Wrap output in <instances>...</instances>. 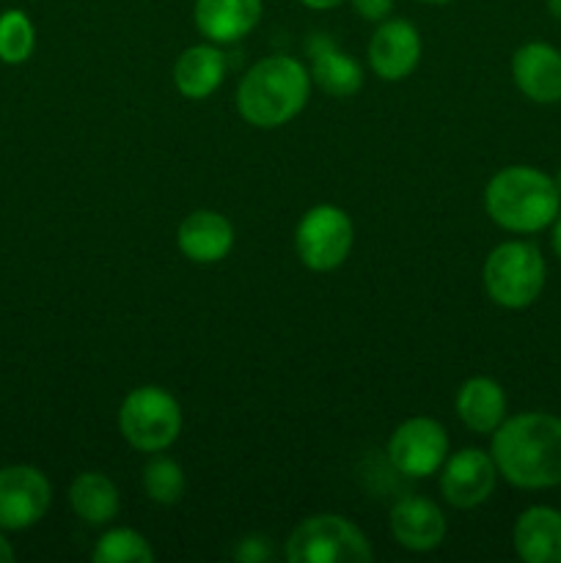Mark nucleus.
I'll return each mask as SVG.
<instances>
[{
  "instance_id": "nucleus-28",
  "label": "nucleus",
  "mask_w": 561,
  "mask_h": 563,
  "mask_svg": "<svg viewBox=\"0 0 561 563\" xmlns=\"http://www.w3.org/2000/svg\"><path fill=\"white\" fill-rule=\"evenodd\" d=\"M553 251H556V256L561 258V212H559V218L553 220Z\"/></svg>"
},
{
  "instance_id": "nucleus-21",
  "label": "nucleus",
  "mask_w": 561,
  "mask_h": 563,
  "mask_svg": "<svg viewBox=\"0 0 561 563\" xmlns=\"http://www.w3.org/2000/svg\"><path fill=\"white\" fill-rule=\"evenodd\" d=\"M36 49V27L22 9L0 11V64L20 66Z\"/></svg>"
},
{
  "instance_id": "nucleus-27",
  "label": "nucleus",
  "mask_w": 561,
  "mask_h": 563,
  "mask_svg": "<svg viewBox=\"0 0 561 563\" xmlns=\"http://www.w3.org/2000/svg\"><path fill=\"white\" fill-rule=\"evenodd\" d=\"M300 3L314 11H328V9H336V5H341L344 0H300Z\"/></svg>"
},
{
  "instance_id": "nucleus-17",
  "label": "nucleus",
  "mask_w": 561,
  "mask_h": 563,
  "mask_svg": "<svg viewBox=\"0 0 561 563\" xmlns=\"http://www.w3.org/2000/svg\"><path fill=\"white\" fill-rule=\"evenodd\" d=\"M311 58V82H317L330 97H352L363 86V66L350 53L339 47L333 38L314 36L308 42Z\"/></svg>"
},
{
  "instance_id": "nucleus-25",
  "label": "nucleus",
  "mask_w": 561,
  "mask_h": 563,
  "mask_svg": "<svg viewBox=\"0 0 561 563\" xmlns=\"http://www.w3.org/2000/svg\"><path fill=\"white\" fill-rule=\"evenodd\" d=\"M352 9L366 22H383L391 16L394 0H352Z\"/></svg>"
},
{
  "instance_id": "nucleus-16",
  "label": "nucleus",
  "mask_w": 561,
  "mask_h": 563,
  "mask_svg": "<svg viewBox=\"0 0 561 563\" xmlns=\"http://www.w3.org/2000/svg\"><path fill=\"white\" fill-rule=\"evenodd\" d=\"M512 542L526 563H561V511L550 506L526 509L517 517Z\"/></svg>"
},
{
  "instance_id": "nucleus-19",
  "label": "nucleus",
  "mask_w": 561,
  "mask_h": 563,
  "mask_svg": "<svg viewBox=\"0 0 561 563\" xmlns=\"http://www.w3.org/2000/svg\"><path fill=\"white\" fill-rule=\"evenodd\" d=\"M226 80V55L218 44H193L176 58L174 86L187 99H207Z\"/></svg>"
},
{
  "instance_id": "nucleus-3",
  "label": "nucleus",
  "mask_w": 561,
  "mask_h": 563,
  "mask_svg": "<svg viewBox=\"0 0 561 563\" xmlns=\"http://www.w3.org/2000/svg\"><path fill=\"white\" fill-rule=\"evenodd\" d=\"M484 209L490 220L512 234H537L553 225L561 212L556 179L534 165L501 168L484 187Z\"/></svg>"
},
{
  "instance_id": "nucleus-7",
  "label": "nucleus",
  "mask_w": 561,
  "mask_h": 563,
  "mask_svg": "<svg viewBox=\"0 0 561 563\" xmlns=\"http://www.w3.org/2000/svg\"><path fill=\"white\" fill-rule=\"evenodd\" d=\"M355 229L350 214L336 203H319L300 218L295 231L297 258L314 273H330L341 267L352 251Z\"/></svg>"
},
{
  "instance_id": "nucleus-20",
  "label": "nucleus",
  "mask_w": 561,
  "mask_h": 563,
  "mask_svg": "<svg viewBox=\"0 0 561 563\" xmlns=\"http://www.w3.org/2000/svg\"><path fill=\"white\" fill-rule=\"evenodd\" d=\"M69 506L88 526H108L119 517L121 498L116 484L105 473L88 471L75 476V482H72Z\"/></svg>"
},
{
  "instance_id": "nucleus-2",
  "label": "nucleus",
  "mask_w": 561,
  "mask_h": 563,
  "mask_svg": "<svg viewBox=\"0 0 561 563\" xmlns=\"http://www.w3.org/2000/svg\"><path fill=\"white\" fill-rule=\"evenodd\" d=\"M311 97V75L292 55H270L245 71L237 88V110L258 130H275L302 113Z\"/></svg>"
},
{
  "instance_id": "nucleus-29",
  "label": "nucleus",
  "mask_w": 561,
  "mask_h": 563,
  "mask_svg": "<svg viewBox=\"0 0 561 563\" xmlns=\"http://www.w3.org/2000/svg\"><path fill=\"white\" fill-rule=\"evenodd\" d=\"M548 11L556 20H561V0H548Z\"/></svg>"
},
{
  "instance_id": "nucleus-18",
  "label": "nucleus",
  "mask_w": 561,
  "mask_h": 563,
  "mask_svg": "<svg viewBox=\"0 0 561 563\" xmlns=\"http://www.w3.org/2000/svg\"><path fill=\"white\" fill-rule=\"evenodd\" d=\"M457 416L473 434H493L506 421V394L493 377H471L457 390Z\"/></svg>"
},
{
  "instance_id": "nucleus-4",
  "label": "nucleus",
  "mask_w": 561,
  "mask_h": 563,
  "mask_svg": "<svg viewBox=\"0 0 561 563\" xmlns=\"http://www.w3.org/2000/svg\"><path fill=\"white\" fill-rule=\"evenodd\" d=\"M482 278L495 306L506 311H522L542 295L548 267L542 251L534 242L509 240L490 251V256L484 258Z\"/></svg>"
},
{
  "instance_id": "nucleus-10",
  "label": "nucleus",
  "mask_w": 561,
  "mask_h": 563,
  "mask_svg": "<svg viewBox=\"0 0 561 563\" xmlns=\"http://www.w3.org/2000/svg\"><path fill=\"white\" fill-rule=\"evenodd\" d=\"M498 484L493 454L482 449H462L443 462L440 493L454 509H476L487 504Z\"/></svg>"
},
{
  "instance_id": "nucleus-26",
  "label": "nucleus",
  "mask_w": 561,
  "mask_h": 563,
  "mask_svg": "<svg viewBox=\"0 0 561 563\" xmlns=\"http://www.w3.org/2000/svg\"><path fill=\"white\" fill-rule=\"evenodd\" d=\"M14 559H16L14 548H11L9 537H6V531H3V528H0V563H11Z\"/></svg>"
},
{
  "instance_id": "nucleus-15",
  "label": "nucleus",
  "mask_w": 561,
  "mask_h": 563,
  "mask_svg": "<svg viewBox=\"0 0 561 563\" xmlns=\"http://www.w3.org/2000/svg\"><path fill=\"white\" fill-rule=\"evenodd\" d=\"M262 0H196L193 20L201 36L212 44H231L245 38L262 20Z\"/></svg>"
},
{
  "instance_id": "nucleus-11",
  "label": "nucleus",
  "mask_w": 561,
  "mask_h": 563,
  "mask_svg": "<svg viewBox=\"0 0 561 563\" xmlns=\"http://www.w3.org/2000/svg\"><path fill=\"white\" fill-rule=\"evenodd\" d=\"M366 55L374 75L388 82H399L410 77L421 60V33L413 22L388 16L369 38Z\"/></svg>"
},
{
  "instance_id": "nucleus-23",
  "label": "nucleus",
  "mask_w": 561,
  "mask_h": 563,
  "mask_svg": "<svg viewBox=\"0 0 561 563\" xmlns=\"http://www.w3.org/2000/svg\"><path fill=\"white\" fill-rule=\"evenodd\" d=\"M143 493L160 506H176L185 498L187 478L185 471L179 467V462L168 460V456H152V460L143 465Z\"/></svg>"
},
{
  "instance_id": "nucleus-6",
  "label": "nucleus",
  "mask_w": 561,
  "mask_h": 563,
  "mask_svg": "<svg viewBox=\"0 0 561 563\" xmlns=\"http://www.w3.org/2000/svg\"><path fill=\"white\" fill-rule=\"evenodd\" d=\"M366 533L339 515H314L286 539L289 563H366L372 561Z\"/></svg>"
},
{
  "instance_id": "nucleus-31",
  "label": "nucleus",
  "mask_w": 561,
  "mask_h": 563,
  "mask_svg": "<svg viewBox=\"0 0 561 563\" xmlns=\"http://www.w3.org/2000/svg\"><path fill=\"white\" fill-rule=\"evenodd\" d=\"M553 179H556V187H559V192H561V168H559V174L553 176Z\"/></svg>"
},
{
  "instance_id": "nucleus-30",
  "label": "nucleus",
  "mask_w": 561,
  "mask_h": 563,
  "mask_svg": "<svg viewBox=\"0 0 561 563\" xmlns=\"http://www.w3.org/2000/svg\"><path fill=\"white\" fill-rule=\"evenodd\" d=\"M421 3H429V5H446V3H454V0H421Z\"/></svg>"
},
{
  "instance_id": "nucleus-9",
  "label": "nucleus",
  "mask_w": 561,
  "mask_h": 563,
  "mask_svg": "<svg viewBox=\"0 0 561 563\" xmlns=\"http://www.w3.org/2000/svg\"><path fill=\"white\" fill-rule=\"evenodd\" d=\"M53 504V484L33 465L0 467V528L6 533L38 526Z\"/></svg>"
},
{
  "instance_id": "nucleus-12",
  "label": "nucleus",
  "mask_w": 561,
  "mask_h": 563,
  "mask_svg": "<svg viewBox=\"0 0 561 563\" xmlns=\"http://www.w3.org/2000/svg\"><path fill=\"white\" fill-rule=\"evenodd\" d=\"M512 80L531 102H561V53L544 42L522 44L512 55Z\"/></svg>"
},
{
  "instance_id": "nucleus-13",
  "label": "nucleus",
  "mask_w": 561,
  "mask_h": 563,
  "mask_svg": "<svg viewBox=\"0 0 561 563\" xmlns=\"http://www.w3.org/2000/svg\"><path fill=\"white\" fill-rule=\"evenodd\" d=\"M391 537L410 553H429L440 548L446 537V517L432 500L421 495H405L391 509Z\"/></svg>"
},
{
  "instance_id": "nucleus-1",
  "label": "nucleus",
  "mask_w": 561,
  "mask_h": 563,
  "mask_svg": "<svg viewBox=\"0 0 561 563\" xmlns=\"http://www.w3.org/2000/svg\"><path fill=\"white\" fill-rule=\"evenodd\" d=\"M490 454L512 487H561V418L539 410L506 418L493 432Z\"/></svg>"
},
{
  "instance_id": "nucleus-5",
  "label": "nucleus",
  "mask_w": 561,
  "mask_h": 563,
  "mask_svg": "<svg viewBox=\"0 0 561 563\" xmlns=\"http://www.w3.org/2000/svg\"><path fill=\"white\" fill-rule=\"evenodd\" d=\"M119 432L143 454L170 449L182 432V407L160 385H141L130 390L119 407Z\"/></svg>"
},
{
  "instance_id": "nucleus-8",
  "label": "nucleus",
  "mask_w": 561,
  "mask_h": 563,
  "mask_svg": "<svg viewBox=\"0 0 561 563\" xmlns=\"http://www.w3.org/2000/svg\"><path fill=\"white\" fill-rule=\"evenodd\" d=\"M449 460V432L427 416L407 418L388 440V462L407 478H427Z\"/></svg>"
},
{
  "instance_id": "nucleus-22",
  "label": "nucleus",
  "mask_w": 561,
  "mask_h": 563,
  "mask_svg": "<svg viewBox=\"0 0 561 563\" xmlns=\"http://www.w3.org/2000/svg\"><path fill=\"white\" fill-rule=\"evenodd\" d=\"M91 559L97 563H152L154 550L143 533L132 528H110L97 539Z\"/></svg>"
},
{
  "instance_id": "nucleus-14",
  "label": "nucleus",
  "mask_w": 561,
  "mask_h": 563,
  "mask_svg": "<svg viewBox=\"0 0 561 563\" xmlns=\"http://www.w3.org/2000/svg\"><path fill=\"white\" fill-rule=\"evenodd\" d=\"M176 245H179L182 256L196 264L223 262L234 247V225L220 212L198 209L179 223Z\"/></svg>"
},
{
  "instance_id": "nucleus-24",
  "label": "nucleus",
  "mask_w": 561,
  "mask_h": 563,
  "mask_svg": "<svg viewBox=\"0 0 561 563\" xmlns=\"http://www.w3.org/2000/svg\"><path fill=\"white\" fill-rule=\"evenodd\" d=\"M234 559L242 563H267L273 559V548H270V539L267 537H245L234 550Z\"/></svg>"
}]
</instances>
